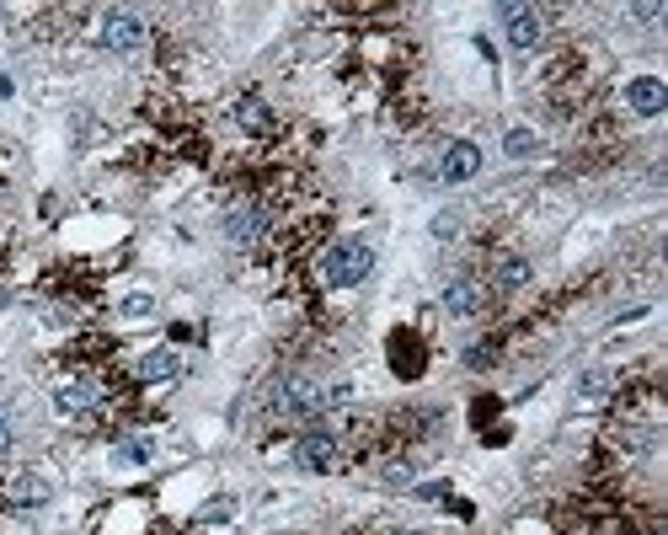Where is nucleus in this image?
I'll use <instances>...</instances> for the list:
<instances>
[{
    "label": "nucleus",
    "instance_id": "nucleus-8",
    "mask_svg": "<svg viewBox=\"0 0 668 535\" xmlns=\"http://www.w3.org/2000/svg\"><path fill=\"white\" fill-rule=\"evenodd\" d=\"M444 311H449V316H476V311H481V284H476L471 273L449 279V289H444Z\"/></svg>",
    "mask_w": 668,
    "mask_h": 535
},
{
    "label": "nucleus",
    "instance_id": "nucleus-24",
    "mask_svg": "<svg viewBox=\"0 0 668 535\" xmlns=\"http://www.w3.org/2000/svg\"><path fill=\"white\" fill-rule=\"evenodd\" d=\"M658 535H663V530H658Z\"/></svg>",
    "mask_w": 668,
    "mask_h": 535
},
{
    "label": "nucleus",
    "instance_id": "nucleus-17",
    "mask_svg": "<svg viewBox=\"0 0 668 535\" xmlns=\"http://www.w3.org/2000/svg\"><path fill=\"white\" fill-rule=\"evenodd\" d=\"M503 150H509L513 161H524V156H535V150H540V139H535L529 129H513L509 139H503Z\"/></svg>",
    "mask_w": 668,
    "mask_h": 535
},
{
    "label": "nucleus",
    "instance_id": "nucleus-13",
    "mask_svg": "<svg viewBox=\"0 0 668 535\" xmlns=\"http://www.w3.org/2000/svg\"><path fill=\"white\" fill-rule=\"evenodd\" d=\"M236 124L252 129V134H262V129H273V113H268V102H262V97H241V102H236Z\"/></svg>",
    "mask_w": 668,
    "mask_h": 535
},
{
    "label": "nucleus",
    "instance_id": "nucleus-15",
    "mask_svg": "<svg viewBox=\"0 0 668 535\" xmlns=\"http://www.w3.org/2000/svg\"><path fill=\"white\" fill-rule=\"evenodd\" d=\"M11 503H16V509H38V503H48V482H43V477H22V482L11 488Z\"/></svg>",
    "mask_w": 668,
    "mask_h": 535
},
{
    "label": "nucleus",
    "instance_id": "nucleus-10",
    "mask_svg": "<svg viewBox=\"0 0 668 535\" xmlns=\"http://www.w3.org/2000/svg\"><path fill=\"white\" fill-rule=\"evenodd\" d=\"M54 407L65 412V417H80V412L97 407V386H86V380H70V386H59L54 391Z\"/></svg>",
    "mask_w": 668,
    "mask_h": 535
},
{
    "label": "nucleus",
    "instance_id": "nucleus-2",
    "mask_svg": "<svg viewBox=\"0 0 668 535\" xmlns=\"http://www.w3.org/2000/svg\"><path fill=\"white\" fill-rule=\"evenodd\" d=\"M326 407V391L315 375H283L273 386V412L278 417H311V412Z\"/></svg>",
    "mask_w": 668,
    "mask_h": 535
},
{
    "label": "nucleus",
    "instance_id": "nucleus-19",
    "mask_svg": "<svg viewBox=\"0 0 668 535\" xmlns=\"http://www.w3.org/2000/svg\"><path fill=\"white\" fill-rule=\"evenodd\" d=\"M123 316H156V300L150 294H128L123 300Z\"/></svg>",
    "mask_w": 668,
    "mask_h": 535
},
{
    "label": "nucleus",
    "instance_id": "nucleus-14",
    "mask_svg": "<svg viewBox=\"0 0 668 535\" xmlns=\"http://www.w3.org/2000/svg\"><path fill=\"white\" fill-rule=\"evenodd\" d=\"M492 279H498V289H503V294H513V289L529 284V262H524V257H498Z\"/></svg>",
    "mask_w": 668,
    "mask_h": 535
},
{
    "label": "nucleus",
    "instance_id": "nucleus-21",
    "mask_svg": "<svg viewBox=\"0 0 668 535\" xmlns=\"http://www.w3.org/2000/svg\"><path fill=\"white\" fill-rule=\"evenodd\" d=\"M449 231H460V214H438L433 220V236H449Z\"/></svg>",
    "mask_w": 668,
    "mask_h": 535
},
{
    "label": "nucleus",
    "instance_id": "nucleus-1",
    "mask_svg": "<svg viewBox=\"0 0 668 535\" xmlns=\"http://www.w3.org/2000/svg\"><path fill=\"white\" fill-rule=\"evenodd\" d=\"M369 273H375V247L369 242H337V247L326 252V262H321V279L332 289H354Z\"/></svg>",
    "mask_w": 668,
    "mask_h": 535
},
{
    "label": "nucleus",
    "instance_id": "nucleus-3",
    "mask_svg": "<svg viewBox=\"0 0 668 535\" xmlns=\"http://www.w3.org/2000/svg\"><path fill=\"white\" fill-rule=\"evenodd\" d=\"M145 33H150V27H145V16H134V11H108V16H102V27H97L102 48H118V54L139 48Z\"/></svg>",
    "mask_w": 668,
    "mask_h": 535
},
{
    "label": "nucleus",
    "instance_id": "nucleus-11",
    "mask_svg": "<svg viewBox=\"0 0 668 535\" xmlns=\"http://www.w3.org/2000/svg\"><path fill=\"white\" fill-rule=\"evenodd\" d=\"M262 225H268L262 209H231V214H225V236H231V242H257Z\"/></svg>",
    "mask_w": 668,
    "mask_h": 535
},
{
    "label": "nucleus",
    "instance_id": "nucleus-22",
    "mask_svg": "<svg viewBox=\"0 0 668 535\" xmlns=\"http://www.w3.org/2000/svg\"><path fill=\"white\" fill-rule=\"evenodd\" d=\"M11 439H16V434H11V423H5V412H0V455L11 450Z\"/></svg>",
    "mask_w": 668,
    "mask_h": 535
},
{
    "label": "nucleus",
    "instance_id": "nucleus-20",
    "mask_svg": "<svg viewBox=\"0 0 668 535\" xmlns=\"http://www.w3.org/2000/svg\"><path fill=\"white\" fill-rule=\"evenodd\" d=\"M231 509H236V503H231V498H214V503H209V509H203V514H198V520H225V514H231Z\"/></svg>",
    "mask_w": 668,
    "mask_h": 535
},
{
    "label": "nucleus",
    "instance_id": "nucleus-6",
    "mask_svg": "<svg viewBox=\"0 0 668 535\" xmlns=\"http://www.w3.org/2000/svg\"><path fill=\"white\" fill-rule=\"evenodd\" d=\"M476 171H481V150H476L471 139L444 145V156H438V177H444V182H471Z\"/></svg>",
    "mask_w": 668,
    "mask_h": 535
},
{
    "label": "nucleus",
    "instance_id": "nucleus-23",
    "mask_svg": "<svg viewBox=\"0 0 668 535\" xmlns=\"http://www.w3.org/2000/svg\"><path fill=\"white\" fill-rule=\"evenodd\" d=\"M401 535H417V530H401Z\"/></svg>",
    "mask_w": 668,
    "mask_h": 535
},
{
    "label": "nucleus",
    "instance_id": "nucleus-12",
    "mask_svg": "<svg viewBox=\"0 0 668 535\" xmlns=\"http://www.w3.org/2000/svg\"><path fill=\"white\" fill-rule=\"evenodd\" d=\"M391 359H396V375H423V348H417L406 332L391 337Z\"/></svg>",
    "mask_w": 668,
    "mask_h": 535
},
{
    "label": "nucleus",
    "instance_id": "nucleus-7",
    "mask_svg": "<svg viewBox=\"0 0 668 535\" xmlns=\"http://www.w3.org/2000/svg\"><path fill=\"white\" fill-rule=\"evenodd\" d=\"M626 108L636 118H658L668 108V86L658 81V76H636V81L626 86Z\"/></svg>",
    "mask_w": 668,
    "mask_h": 535
},
{
    "label": "nucleus",
    "instance_id": "nucleus-4",
    "mask_svg": "<svg viewBox=\"0 0 668 535\" xmlns=\"http://www.w3.org/2000/svg\"><path fill=\"white\" fill-rule=\"evenodd\" d=\"M294 466H300V471H332V466H337V439H332L326 428L300 434V439H294Z\"/></svg>",
    "mask_w": 668,
    "mask_h": 535
},
{
    "label": "nucleus",
    "instance_id": "nucleus-9",
    "mask_svg": "<svg viewBox=\"0 0 668 535\" xmlns=\"http://www.w3.org/2000/svg\"><path fill=\"white\" fill-rule=\"evenodd\" d=\"M177 370H182L177 348H156V354H145V359L134 365V375H139L145 386H156V380H177Z\"/></svg>",
    "mask_w": 668,
    "mask_h": 535
},
{
    "label": "nucleus",
    "instance_id": "nucleus-18",
    "mask_svg": "<svg viewBox=\"0 0 668 535\" xmlns=\"http://www.w3.org/2000/svg\"><path fill=\"white\" fill-rule=\"evenodd\" d=\"M492 359H498V343H476L471 354H466V365H471V370H487Z\"/></svg>",
    "mask_w": 668,
    "mask_h": 535
},
{
    "label": "nucleus",
    "instance_id": "nucleus-5",
    "mask_svg": "<svg viewBox=\"0 0 668 535\" xmlns=\"http://www.w3.org/2000/svg\"><path fill=\"white\" fill-rule=\"evenodd\" d=\"M503 22H509V43L513 48H535L546 38V16L535 5H503Z\"/></svg>",
    "mask_w": 668,
    "mask_h": 535
},
{
    "label": "nucleus",
    "instance_id": "nucleus-16",
    "mask_svg": "<svg viewBox=\"0 0 668 535\" xmlns=\"http://www.w3.org/2000/svg\"><path fill=\"white\" fill-rule=\"evenodd\" d=\"M118 450H123L128 466H150V460H156V439H150V434H134V439H123Z\"/></svg>",
    "mask_w": 668,
    "mask_h": 535
}]
</instances>
